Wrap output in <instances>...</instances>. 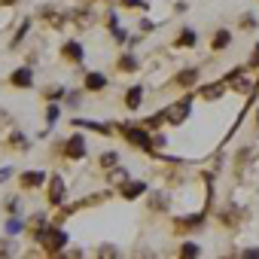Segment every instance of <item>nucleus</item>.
I'll use <instances>...</instances> for the list:
<instances>
[{"label": "nucleus", "instance_id": "obj_1", "mask_svg": "<svg viewBox=\"0 0 259 259\" xmlns=\"http://www.w3.org/2000/svg\"><path fill=\"white\" fill-rule=\"evenodd\" d=\"M119 132L125 135V141L132 144V147H138V150H153V138L144 132L141 125H128V122H122V125H119Z\"/></svg>", "mask_w": 259, "mask_h": 259}, {"label": "nucleus", "instance_id": "obj_2", "mask_svg": "<svg viewBox=\"0 0 259 259\" xmlns=\"http://www.w3.org/2000/svg\"><path fill=\"white\" fill-rule=\"evenodd\" d=\"M37 241L49 250V253H58L64 244H67V235L61 232V229H52V226H43L40 232H37Z\"/></svg>", "mask_w": 259, "mask_h": 259}, {"label": "nucleus", "instance_id": "obj_3", "mask_svg": "<svg viewBox=\"0 0 259 259\" xmlns=\"http://www.w3.org/2000/svg\"><path fill=\"white\" fill-rule=\"evenodd\" d=\"M64 153H67L70 159H82V156H85V138H82V135H73V138H67V144H64Z\"/></svg>", "mask_w": 259, "mask_h": 259}, {"label": "nucleus", "instance_id": "obj_4", "mask_svg": "<svg viewBox=\"0 0 259 259\" xmlns=\"http://www.w3.org/2000/svg\"><path fill=\"white\" fill-rule=\"evenodd\" d=\"M119 192H122V198L132 201V198H141V195L147 192V183H141V180H125Z\"/></svg>", "mask_w": 259, "mask_h": 259}, {"label": "nucleus", "instance_id": "obj_5", "mask_svg": "<svg viewBox=\"0 0 259 259\" xmlns=\"http://www.w3.org/2000/svg\"><path fill=\"white\" fill-rule=\"evenodd\" d=\"M10 82H13L16 89H31V85H34V73H31V67H19V70L10 76Z\"/></svg>", "mask_w": 259, "mask_h": 259}, {"label": "nucleus", "instance_id": "obj_6", "mask_svg": "<svg viewBox=\"0 0 259 259\" xmlns=\"http://www.w3.org/2000/svg\"><path fill=\"white\" fill-rule=\"evenodd\" d=\"M46 183V171H28L19 177V186L22 189H34V186H43Z\"/></svg>", "mask_w": 259, "mask_h": 259}, {"label": "nucleus", "instance_id": "obj_7", "mask_svg": "<svg viewBox=\"0 0 259 259\" xmlns=\"http://www.w3.org/2000/svg\"><path fill=\"white\" fill-rule=\"evenodd\" d=\"M43 19H46L52 28H61V25H67V19H70V16H67V13H61L58 7H46V10H43Z\"/></svg>", "mask_w": 259, "mask_h": 259}, {"label": "nucleus", "instance_id": "obj_8", "mask_svg": "<svg viewBox=\"0 0 259 259\" xmlns=\"http://www.w3.org/2000/svg\"><path fill=\"white\" fill-rule=\"evenodd\" d=\"M229 43H232V34H229L226 28H220V31L210 37V49H213V52H223V49H229Z\"/></svg>", "mask_w": 259, "mask_h": 259}, {"label": "nucleus", "instance_id": "obj_9", "mask_svg": "<svg viewBox=\"0 0 259 259\" xmlns=\"http://www.w3.org/2000/svg\"><path fill=\"white\" fill-rule=\"evenodd\" d=\"M144 104V89L141 85H132V89H128V95H125V107L128 110H138Z\"/></svg>", "mask_w": 259, "mask_h": 259}, {"label": "nucleus", "instance_id": "obj_10", "mask_svg": "<svg viewBox=\"0 0 259 259\" xmlns=\"http://www.w3.org/2000/svg\"><path fill=\"white\" fill-rule=\"evenodd\" d=\"M85 89H89V92H101V89H107V76L98 73V70L85 73Z\"/></svg>", "mask_w": 259, "mask_h": 259}, {"label": "nucleus", "instance_id": "obj_11", "mask_svg": "<svg viewBox=\"0 0 259 259\" xmlns=\"http://www.w3.org/2000/svg\"><path fill=\"white\" fill-rule=\"evenodd\" d=\"M49 201L52 204H61L64 201V180L61 177H52V183H49Z\"/></svg>", "mask_w": 259, "mask_h": 259}, {"label": "nucleus", "instance_id": "obj_12", "mask_svg": "<svg viewBox=\"0 0 259 259\" xmlns=\"http://www.w3.org/2000/svg\"><path fill=\"white\" fill-rule=\"evenodd\" d=\"M195 40H198V37H195V31L183 28V31H180V37L174 40V49H192V46H195Z\"/></svg>", "mask_w": 259, "mask_h": 259}, {"label": "nucleus", "instance_id": "obj_13", "mask_svg": "<svg viewBox=\"0 0 259 259\" xmlns=\"http://www.w3.org/2000/svg\"><path fill=\"white\" fill-rule=\"evenodd\" d=\"M61 52H64L67 61H82V46H79L76 40H67V43L61 46Z\"/></svg>", "mask_w": 259, "mask_h": 259}, {"label": "nucleus", "instance_id": "obj_14", "mask_svg": "<svg viewBox=\"0 0 259 259\" xmlns=\"http://www.w3.org/2000/svg\"><path fill=\"white\" fill-rule=\"evenodd\" d=\"M223 92H226V82L204 85V89H201V98H207V101H217V98H223Z\"/></svg>", "mask_w": 259, "mask_h": 259}, {"label": "nucleus", "instance_id": "obj_15", "mask_svg": "<svg viewBox=\"0 0 259 259\" xmlns=\"http://www.w3.org/2000/svg\"><path fill=\"white\" fill-rule=\"evenodd\" d=\"M119 70H125V73H132V70H138V58L128 52V55H122L119 58Z\"/></svg>", "mask_w": 259, "mask_h": 259}, {"label": "nucleus", "instance_id": "obj_16", "mask_svg": "<svg viewBox=\"0 0 259 259\" xmlns=\"http://www.w3.org/2000/svg\"><path fill=\"white\" fill-rule=\"evenodd\" d=\"M195 79H198V70H183V73L177 76V85H183V89H186V85H192Z\"/></svg>", "mask_w": 259, "mask_h": 259}, {"label": "nucleus", "instance_id": "obj_17", "mask_svg": "<svg viewBox=\"0 0 259 259\" xmlns=\"http://www.w3.org/2000/svg\"><path fill=\"white\" fill-rule=\"evenodd\" d=\"M116 162H119V156H116V153H104V156H101V168H113Z\"/></svg>", "mask_w": 259, "mask_h": 259}, {"label": "nucleus", "instance_id": "obj_18", "mask_svg": "<svg viewBox=\"0 0 259 259\" xmlns=\"http://www.w3.org/2000/svg\"><path fill=\"white\" fill-rule=\"evenodd\" d=\"M180 253H183V256H198V253H201V247L189 241V244H183V247H180Z\"/></svg>", "mask_w": 259, "mask_h": 259}, {"label": "nucleus", "instance_id": "obj_19", "mask_svg": "<svg viewBox=\"0 0 259 259\" xmlns=\"http://www.w3.org/2000/svg\"><path fill=\"white\" fill-rule=\"evenodd\" d=\"M61 95H64V85H52V89H46V98H49V101H58Z\"/></svg>", "mask_w": 259, "mask_h": 259}, {"label": "nucleus", "instance_id": "obj_20", "mask_svg": "<svg viewBox=\"0 0 259 259\" xmlns=\"http://www.w3.org/2000/svg\"><path fill=\"white\" fill-rule=\"evenodd\" d=\"M110 180H113V183H119V186H122V183H125V180H128V174H125V168H116V174H110Z\"/></svg>", "mask_w": 259, "mask_h": 259}, {"label": "nucleus", "instance_id": "obj_21", "mask_svg": "<svg viewBox=\"0 0 259 259\" xmlns=\"http://www.w3.org/2000/svg\"><path fill=\"white\" fill-rule=\"evenodd\" d=\"M22 229H25V223H19V220H10V223H7V232H10V235H19Z\"/></svg>", "mask_w": 259, "mask_h": 259}, {"label": "nucleus", "instance_id": "obj_22", "mask_svg": "<svg viewBox=\"0 0 259 259\" xmlns=\"http://www.w3.org/2000/svg\"><path fill=\"white\" fill-rule=\"evenodd\" d=\"M241 28H244V31H253V28H256V19H253V16L247 13V16L241 19Z\"/></svg>", "mask_w": 259, "mask_h": 259}, {"label": "nucleus", "instance_id": "obj_23", "mask_svg": "<svg viewBox=\"0 0 259 259\" xmlns=\"http://www.w3.org/2000/svg\"><path fill=\"white\" fill-rule=\"evenodd\" d=\"M55 119H58V107L52 104V107L46 110V122H49V125H55Z\"/></svg>", "mask_w": 259, "mask_h": 259}, {"label": "nucleus", "instance_id": "obj_24", "mask_svg": "<svg viewBox=\"0 0 259 259\" xmlns=\"http://www.w3.org/2000/svg\"><path fill=\"white\" fill-rule=\"evenodd\" d=\"M247 67H253V70L259 67V46H256V52H253V58H250V64H247Z\"/></svg>", "mask_w": 259, "mask_h": 259}, {"label": "nucleus", "instance_id": "obj_25", "mask_svg": "<svg viewBox=\"0 0 259 259\" xmlns=\"http://www.w3.org/2000/svg\"><path fill=\"white\" fill-rule=\"evenodd\" d=\"M7 253H13V247H10V241H0V256H7Z\"/></svg>", "mask_w": 259, "mask_h": 259}, {"label": "nucleus", "instance_id": "obj_26", "mask_svg": "<svg viewBox=\"0 0 259 259\" xmlns=\"http://www.w3.org/2000/svg\"><path fill=\"white\" fill-rule=\"evenodd\" d=\"M122 7H144V0H119Z\"/></svg>", "mask_w": 259, "mask_h": 259}, {"label": "nucleus", "instance_id": "obj_27", "mask_svg": "<svg viewBox=\"0 0 259 259\" xmlns=\"http://www.w3.org/2000/svg\"><path fill=\"white\" fill-rule=\"evenodd\" d=\"M153 28H156V25H153L150 19H144V22H141V31H144V34H147V31H153Z\"/></svg>", "mask_w": 259, "mask_h": 259}, {"label": "nucleus", "instance_id": "obj_28", "mask_svg": "<svg viewBox=\"0 0 259 259\" xmlns=\"http://www.w3.org/2000/svg\"><path fill=\"white\" fill-rule=\"evenodd\" d=\"M113 253H119L116 247H101V256H113Z\"/></svg>", "mask_w": 259, "mask_h": 259}, {"label": "nucleus", "instance_id": "obj_29", "mask_svg": "<svg viewBox=\"0 0 259 259\" xmlns=\"http://www.w3.org/2000/svg\"><path fill=\"white\" fill-rule=\"evenodd\" d=\"M10 174H13V168H0V183H4V180H7Z\"/></svg>", "mask_w": 259, "mask_h": 259}, {"label": "nucleus", "instance_id": "obj_30", "mask_svg": "<svg viewBox=\"0 0 259 259\" xmlns=\"http://www.w3.org/2000/svg\"><path fill=\"white\" fill-rule=\"evenodd\" d=\"M241 256H259V247H256V250H244Z\"/></svg>", "mask_w": 259, "mask_h": 259}, {"label": "nucleus", "instance_id": "obj_31", "mask_svg": "<svg viewBox=\"0 0 259 259\" xmlns=\"http://www.w3.org/2000/svg\"><path fill=\"white\" fill-rule=\"evenodd\" d=\"M4 4H16V0H4Z\"/></svg>", "mask_w": 259, "mask_h": 259}, {"label": "nucleus", "instance_id": "obj_32", "mask_svg": "<svg viewBox=\"0 0 259 259\" xmlns=\"http://www.w3.org/2000/svg\"><path fill=\"white\" fill-rule=\"evenodd\" d=\"M256 122H259V113H256Z\"/></svg>", "mask_w": 259, "mask_h": 259}]
</instances>
